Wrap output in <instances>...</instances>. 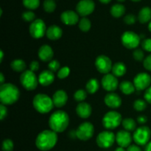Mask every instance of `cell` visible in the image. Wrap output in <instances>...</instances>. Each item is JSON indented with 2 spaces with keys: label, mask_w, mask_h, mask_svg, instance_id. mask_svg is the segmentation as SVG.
Wrapping results in <instances>:
<instances>
[{
  "label": "cell",
  "mask_w": 151,
  "mask_h": 151,
  "mask_svg": "<svg viewBox=\"0 0 151 151\" xmlns=\"http://www.w3.org/2000/svg\"><path fill=\"white\" fill-rule=\"evenodd\" d=\"M134 109L137 111H143L147 108V102L142 99H138L134 102Z\"/></svg>",
  "instance_id": "1f68e13d"
},
{
  "label": "cell",
  "mask_w": 151,
  "mask_h": 151,
  "mask_svg": "<svg viewBox=\"0 0 151 151\" xmlns=\"http://www.w3.org/2000/svg\"><path fill=\"white\" fill-rule=\"evenodd\" d=\"M38 83L43 86H48L51 85L55 81V75L50 70H44L39 74Z\"/></svg>",
  "instance_id": "7402d4cb"
},
{
  "label": "cell",
  "mask_w": 151,
  "mask_h": 151,
  "mask_svg": "<svg viewBox=\"0 0 151 151\" xmlns=\"http://www.w3.org/2000/svg\"><path fill=\"white\" fill-rule=\"evenodd\" d=\"M142 47L145 51L151 52V38H145L143 39L141 43Z\"/></svg>",
  "instance_id": "60d3db41"
},
{
  "label": "cell",
  "mask_w": 151,
  "mask_h": 151,
  "mask_svg": "<svg viewBox=\"0 0 151 151\" xmlns=\"http://www.w3.org/2000/svg\"><path fill=\"white\" fill-rule=\"evenodd\" d=\"M0 78H1V80H0V83H1V85H2V84L4 83V76L3 75V73L0 74Z\"/></svg>",
  "instance_id": "f907efd6"
},
{
  "label": "cell",
  "mask_w": 151,
  "mask_h": 151,
  "mask_svg": "<svg viewBox=\"0 0 151 151\" xmlns=\"http://www.w3.org/2000/svg\"><path fill=\"white\" fill-rule=\"evenodd\" d=\"M111 14L114 18H119L124 15L125 12V6L121 4H116L111 8Z\"/></svg>",
  "instance_id": "f1b7e54d"
},
{
  "label": "cell",
  "mask_w": 151,
  "mask_h": 151,
  "mask_svg": "<svg viewBox=\"0 0 151 151\" xmlns=\"http://www.w3.org/2000/svg\"><path fill=\"white\" fill-rule=\"evenodd\" d=\"M22 19L27 22H32L35 20V14L32 11H26L22 13Z\"/></svg>",
  "instance_id": "74e56055"
},
{
  "label": "cell",
  "mask_w": 151,
  "mask_h": 151,
  "mask_svg": "<svg viewBox=\"0 0 151 151\" xmlns=\"http://www.w3.org/2000/svg\"><path fill=\"white\" fill-rule=\"evenodd\" d=\"M69 123V115L64 111L53 112L49 119V126L55 133H62L67 128Z\"/></svg>",
  "instance_id": "7a4b0ae2"
},
{
  "label": "cell",
  "mask_w": 151,
  "mask_h": 151,
  "mask_svg": "<svg viewBox=\"0 0 151 151\" xmlns=\"http://www.w3.org/2000/svg\"><path fill=\"white\" fill-rule=\"evenodd\" d=\"M137 121L138 123L143 125V124H145L147 122V117L146 116H145V115H141V116H139L137 117Z\"/></svg>",
  "instance_id": "7dc6e473"
},
{
  "label": "cell",
  "mask_w": 151,
  "mask_h": 151,
  "mask_svg": "<svg viewBox=\"0 0 151 151\" xmlns=\"http://www.w3.org/2000/svg\"><path fill=\"white\" fill-rule=\"evenodd\" d=\"M14 148V144L13 142L10 139H6L2 142V151H13Z\"/></svg>",
  "instance_id": "d590c367"
},
{
  "label": "cell",
  "mask_w": 151,
  "mask_h": 151,
  "mask_svg": "<svg viewBox=\"0 0 151 151\" xmlns=\"http://www.w3.org/2000/svg\"><path fill=\"white\" fill-rule=\"evenodd\" d=\"M104 103L110 109H118L122 105V99L116 93L109 92L105 96Z\"/></svg>",
  "instance_id": "e0dca14e"
},
{
  "label": "cell",
  "mask_w": 151,
  "mask_h": 151,
  "mask_svg": "<svg viewBox=\"0 0 151 151\" xmlns=\"http://www.w3.org/2000/svg\"><path fill=\"white\" fill-rule=\"evenodd\" d=\"M60 62L58 61L57 60H52L51 61H50L48 64L49 70H50L52 72H58L59 69H60Z\"/></svg>",
  "instance_id": "f35d334b"
},
{
  "label": "cell",
  "mask_w": 151,
  "mask_h": 151,
  "mask_svg": "<svg viewBox=\"0 0 151 151\" xmlns=\"http://www.w3.org/2000/svg\"><path fill=\"white\" fill-rule=\"evenodd\" d=\"M118 1H120V2H122V1H125V0H117Z\"/></svg>",
  "instance_id": "6f0895ef"
},
{
  "label": "cell",
  "mask_w": 151,
  "mask_h": 151,
  "mask_svg": "<svg viewBox=\"0 0 151 151\" xmlns=\"http://www.w3.org/2000/svg\"><path fill=\"white\" fill-rule=\"evenodd\" d=\"M39 68L40 64L38 61H36V60H33V61L31 62L30 64H29V70H31L33 72L38 71Z\"/></svg>",
  "instance_id": "f6af8a7d"
},
{
  "label": "cell",
  "mask_w": 151,
  "mask_h": 151,
  "mask_svg": "<svg viewBox=\"0 0 151 151\" xmlns=\"http://www.w3.org/2000/svg\"><path fill=\"white\" fill-rule=\"evenodd\" d=\"M148 29H149V30H150L151 32V21H150V22L149 23V24H148Z\"/></svg>",
  "instance_id": "11a10c76"
},
{
  "label": "cell",
  "mask_w": 151,
  "mask_h": 151,
  "mask_svg": "<svg viewBox=\"0 0 151 151\" xmlns=\"http://www.w3.org/2000/svg\"><path fill=\"white\" fill-rule=\"evenodd\" d=\"M122 115L117 111H109L103 116L102 124L106 129L113 130L117 128L122 122Z\"/></svg>",
  "instance_id": "5b68a950"
},
{
  "label": "cell",
  "mask_w": 151,
  "mask_h": 151,
  "mask_svg": "<svg viewBox=\"0 0 151 151\" xmlns=\"http://www.w3.org/2000/svg\"><path fill=\"white\" fill-rule=\"evenodd\" d=\"M122 125L123 126V128H125V131H135L136 128H137V123H136V121L134 120L132 118H125L122 120Z\"/></svg>",
  "instance_id": "f546056e"
},
{
  "label": "cell",
  "mask_w": 151,
  "mask_h": 151,
  "mask_svg": "<svg viewBox=\"0 0 151 151\" xmlns=\"http://www.w3.org/2000/svg\"><path fill=\"white\" fill-rule=\"evenodd\" d=\"M53 104L57 108H62L66 104L68 101V95L63 90H58L53 94L52 97Z\"/></svg>",
  "instance_id": "d6986e66"
},
{
  "label": "cell",
  "mask_w": 151,
  "mask_h": 151,
  "mask_svg": "<svg viewBox=\"0 0 151 151\" xmlns=\"http://www.w3.org/2000/svg\"><path fill=\"white\" fill-rule=\"evenodd\" d=\"M144 98L147 103L151 104V86L145 90V92L144 94Z\"/></svg>",
  "instance_id": "bcb514c9"
},
{
  "label": "cell",
  "mask_w": 151,
  "mask_h": 151,
  "mask_svg": "<svg viewBox=\"0 0 151 151\" xmlns=\"http://www.w3.org/2000/svg\"><path fill=\"white\" fill-rule=\"evenodd\" d=\"M69 74H70V69L67 66H64L59 69L57 75L59 79H65L69 76Z\"/></svg>",
  "instance_id": "8d00e7d4"
},
{
  "label": "cell",
  "mask_w": 151,
  "mask_h": 151,
  "mask_svg": "<svg viewBox=\"0 0 151 151\" xmlns=\"http://www.w3.org/2000/svg\"><path fill=\"white\" fill-rule=\"evenodd\" d=\"M10 67L16 72H24L26 71V63L22 59H16L10 63Z\"/></svg>",
  "instance_id": "83f0119b"
},
{
  "label": "cell",
  "mask_w": 151,
  "mask_h": 151,
  "mask_svg": "<svg viewBox=\"0 0 151 151\" xmlns=\"http://www.w3.org/2000/svg\"><path fill=\"white\" fill-rule=\"evenodd\" d=\"M126 151H142V150L137 145H131L129 147H127Z\"/></svg>",
  "instance_id": "c3c4849f"
},
{
  "label": "cell",
  "mask_w": 151,
  "mask_h": 151,
  "mask_svg": "<svg viewBox=\"0 0 151 151\" xmlns=\"http://www.w3.org/2000/svg\"><path fill=\"white\" fill-rule=\"evenodd\" d=\"M145 151H151V142H149L145 147Z\"/></svg>",
  "instance_id": "681fc988"
},
{
  "label": "cell",
  "mask_w": 151,
  "mask_h": 151,
  "mask_svg": "<svg viewBox=\"0 0 151 151\" xmlns=\"http://www.w3.org/2000/svg\"><path fill=\"white\" fill-rule=\"evenodd\" d=\"M131 1H141V0H131Z\"/></svg>",
  "instance_id": "9f6ffc18"
},
{
  "label": "cell",
  "mask_w": 151,
  "mask_h": 151,
  "mask_svg": "<svg viewBox=\"0 0 151 151\" xmlns=\"http://www.w3.org/2000/svg\"><path fill=\"white\" fill-rule=\"evenodd\" d=\"M112 74L116 78L122 77L125 73H126L127 68L125 63L122 62H116L113 65L112 67Z\"/></svg>",
  "instance_id": "d4e9b609"
},
{
  "label": "cell",
  "mask_w": 151,
  "mask_h": 151,
  "mask_svg": "<svg viewBox=\"0 0 151 151\" xmlns=\"http://www.w3.org/2000/svg\"><path fill=\"white\" fill-rule=\"evenodd\" d=\"M38 58L44 62L51 61L54 56V52L50 45L44 44L39 48L38 52Z\"/></svg>",
  "instance_id": "ffe728a7"
},
{
  "label": "cell",
  "mask_w": 151,
  "mask_h": 151,
  "mask_svg": "<svg viewBox=\"0 0 151 151\" xmlns=\"http://www.w3.org/2000/svg\"><path fill=\"white\" fill-rule=\"evenodd\" d=\"M99 88H100V83L95 78L90 79L86 85V90L87 93L90 94H93L97 92Z\"/></svg>",
  "instance_id": "4316f807"
},
{
  "label": "cell",
  "mask_w": 151,
  "mask_h": 151,
  "mask_svg": "<svg viewBox=\"0 0 151 151\" xmlns=\"http://www.w3.org/2000/svg\"><path fill=\"white\" fill-rule=\"evenodd\" d=\"M94 133V125L89 122H84L77 128L75 131V136L81 141H88L93 137Z\"/></svg>",
  "instance_id": "9c48e42d"
},
{
  "label": "cell",
  "mask_w": 151,
  "mask_h": 151,
  "mask_svg": "<svg viewBox=\"0 0 151 151\" xmlns=\"http://www.w3.org/2000/svg\"><path fill=\"white\" fill-rule=\"evenodd\" d=\"M87 97V91L85 90L79 89L76 91L74 94V99L76 100L77 102L79 103H82L84 100L86 99Z\"/></svg>",
  "instance_id": "836d02e7"
},
{
  "label": "cell",
  "mask_w": 151,
  "mask_h": 151,
  "mask_svg": "<svg viewBox=\"0 0 151 151\" xmlns=\"http://www.w3.org/2000/svg\"><path fill=\"white\" fill-rule=\"evenodd\" d=\"M114 151H126L125 150V148L124 147H117V148H116V150Z\"/></svg>",
  "instance_id": "db71d44e"
},
{
  "label": "cell",
  "mask_w": 151,
  "mask_h": 151,
  "mask_svg": "<svg viewBox=\"0 0 151 151\" xmlns=\"http://www.w3.org/2000/svg\"><path fill=\"white\" fill-rule=\"evenodd\" d=\"M60 20L64 24L72 26L78 23L79 21V16L78 13L73 10H66L61 13Z\"/></svg>",
  "instance_id": "ac0fdd59"
},
{
  "label": "cell",
  "mask_w": 151,
  "mask_h": 151,
  "mask_svg": "<svg viewBox=\"0 0 151 151\" xmlns=\"http://www.w3.org/2000/svg\"><path fill=\"white\" fill-rule=\"evenodd\" d=\"M20 91L12 83H4L0 86V101L4 106L14 104L19 100Z\"/></svg>",
  "instance_id": "3957f363"
},
{
  "label": "cell",
  "mask_w": 151,
  "mask_h": 151,
  "mask_svg": "<svg viewBox=\"0 0 151 151\" xmlns=\"http://www.w3.org/2000/svg\"><path fill=\"white\" fill-rule=\"evenodd\" d=\"M138 19L141 24H145L151 19V9L149 7H145L141 9L138 15Z\"/></svg>",
  "instance_id": "484cf974"
},
{
  "label": "cell",
  "mask_w": 151,
  "mask_h": 151,
  "mask_svg": "<svg viewBox=\"0 0 151 151\" xmlns=\"http://www.w3.org/2000/svg\"><path fill=\"white\" fill-rule=\"evenodd\" d=\"M95 8V4L92 0H81L76 6L77 13L80 16L85 17L93 13Z\"/></svg>",
  "instance_id": "5bb4252c"
},
{
  "label": "cell",
  "mask_w": 151,
  "mask_h": 151,
  "mask_svg": "<svg viewBox=\"0 0 151 151\" xmlns=\"http://www.w3.org/2000/svg\"><path fill=\"white\" fill-rule=\"evenodd\" d=\"M151 131L147 126H141L136 129L133 134V140L139 146L146 145L150 142Z\"/></svg>",
  "instance_id": "52a82bcc"
},
{
  "label": "cell",
  "mask_w": 151,
  "mask_h": 151,
  "mask_svg": "<svg viewBox=\"0 0 151 151\" xmlns=\"http://www.w3.org/2000/svg\"><path fill=\"white\" fill-rule=\"evenodd\" d=\"M119 89L125 95L132 94L136 91L135 86L134 83H131L128 81H124L119 84Z\"/></svg>",
  "instance_id": "cb8c5ba5"
},
{
  "label": "cell",
  "mask_w": 151,
  "mask_h": 151,
  "mask_svg": "<svg viewBox=\"0 0 151 151\" xmlns=\"http://www.w3.org/2000/svg\"><path fill=\"white\" fill-rule=\"evenodd\" d=\"M95 67L99 72L102 74H109V72L112 70V61L108 56L101 55H99L95 60Z\"/></svg>",
  "instance_id": "7c38bea8"
},
{
  "label": "cell",
  "mask_w": 151,
  "mask_h": 151,
  "mask_svg": "<svg viewBox=\"0 0 151 151\" xmlns=\"http://www.w3.org/2000/svg\"><path fill=\"white\" fill-rule=\"evenodd\" d=\"M47 27L42 19H35L30 24L29 27V32L31 36L35 39H38L44 36L47 33Z\"/></svg>",
  "instance_id": "8fae6325"
},
{
  "label": "cell",
  "mask_w": 151,
  "mask_h": 151,
  "mask_svg": "<svg viewBox=\"0 0 151 151\" xmlns=\"http://www.w3.org/2000/svg\"><path fill=\"white\" fill-rule=\"evenodd\" d=\"M0 54H1V57H0V62H2L3 59H4V52H3L2 50H1L0 51Z\"/></svg>",
  "instance_id": "816d5d0a"
},
{
  "label": "cell",
  "mask_w": 151,
  "mask_h": 151,
  "mask_svg": "<svg viewBox=\"0 0 151 151\" xmlns=\"http://www.w3.org/2000/svg\"><path fill=\"white\" fill-rule=\"evenodd\" d=\"M133 57H134V60H137V61H142V60H145V53L143 50H140V49H137L133 52Z\"/></svg>",
  "instance_id": "ab89813d"
},
{
  "label": "cell",
  "mask_w": 151,
  "mask_h": 151,
  "mask_svg": "<svg viewBox=\"0 0 151 151\" xmlns=\"http://www.w3.org/2000/svg\"><path fill=\"white\" fill-rule=\"evenodd\" d=\"M62 35H63V30L60 27L57 26V25H51L47 28V38L52 41H56L58 40L59 38H61Z\"/></svg>",
  "instance_id": "603a6c76"
},
{
  "label": "cell",
  "mask_w": 151,
  "mask_h": 151,
  "mask_svg": "<svg viewBox=\"0 0 151 151\" xmlns=\"http://www.w3.org/2000/svg\"><path fill=\"white\" fill-rule=\"evenodd\" d=\"M133 140V136L130 134L129 131L125 130H121L118 131L116 134V142L119 147L125 148L131 145Z\"/></svg>",
  "instance_id": "2e32d148"
},
{
  "label": "cell",
  "mask_w": 151,
  "mask_h": 151,
  "mask_svg": "<svg viewBox=\"0 0 151 151\" xmlns=\"http://www.w3.org/2000/svg\"><path fill=\"white\" fill-rule=\"evenodd\" d=\"M143 66L147 70L151 72V54L146 57L143 60Z\"/></svg>",
  "instance_id": "7bdbcfd3"
},
{
  "label": "cell",
  "mask_w": 151,
  "mask_h": 151,
  "mask_svg": "<svg viewBox=\"0 0 151 151\" xmlns=\"http://www.w3.org/2000/svg\"><path fill=\"white\" fill-rule=\"evenodd\" d=\"M151 77L146 72H141L137 74L134 78V84L136 90L143 91L150 86Z\"/></svg>",
  "instance_id": "4fadbf2b"
},
{
  "label": "cell",
  "mask_w": 151,
  "mask_h": 151,
  "mask_svg": "<svg viewBox=\"0 0 151 151\" xmlns=\"http://www.w3.org/2000/svg\"><path fill=\"white\" fill-rule=\"evenodd\" d=\"M20 82L22 86L27 91H33L38 86V78L35 72L31 70H26L22 72L20 76Z\"/></svg>",
  "instance_id": "8992f818"
},
{
  "label": "cell",
  "mask_w": 151,
  "mask_h": 151,
  "mask_svg": "<svg viewBox=\"0 0 151 151\" xmlns=\"http://www.w3.org/2000/svg\"><path fill=\"white\" fill-rule=\"evenodd\" d=\"M116 141V135L110 131H104L97 135L96 142L98 147L107 149L111 147Z\"/></svg>",
  "instance_id": "30bf717a"
},
{
  "label": "cell",
  "mask_w": 151,
  "mask_h": 151,
  "mask_svg": "<svg viewBox=\"0 0 151 151\" xmlns=\"http://www.w3.org/2000/svg\"><path fill=\"white\" fill-rule=\"evenodd\" d=\"M136 21H137V18L133 14H128L124 18V22L128 25L134 24H135Z\"/></svg>",
  "instance_id": "b9f144b4"
},
{
  "label": "cell",
  "mask_w": 151,
  "mask_h": 151,
  "mask_svg": "<svg viewBox=\"0 0 151 151\" xmlns=\"http://www.w3.org/2000/svg\"><path fill=\"white\" fill-rule=\"evenodd\" d=\"M58 142L57 133L52 130H44L41 131L35 139V145L38 150L48 151L56 145Z\"/></svg>",
  "instance_id": "6da1fadb"
},
{
  "label": "cell",
  "mask_w": 151,
  "mask_h": 151,
  "mask_svg": "<svg viewBox=\"0 0 151 151\" xmlns=\"http://www.w3.org/2000/svg\"><path fill=\"white\" fill-rule=\"evenodd\" d=\"M78 27L79 29L83 32H88L90 30L91 27V22L86 17H83L82 19L80 20L79 24H78Z\"/></svg>",
  "instance_id": "4dcf8cb0"
},
{
  "label": "cell",
  "mask_w": 151,
  "mask_h": 151,
  "mask_svg": "<svg viewBox=\"0 0 151 151\" xmlns=\"http://www.w3.org/2000/svg\"><path fill=\"white\" fill-rule=\"evenodd\" d=\"M23 4L29 10L37 9L40 5V0H23Z\"/></svg>",
  "instance_id": "d6a6232c"
},
{
  "label": "cell",
  "mask_w": 151,
  "mask_h": 151,
  "mask_svg": "<svg viewBox=\"0 0 151 151\" xmlns=\"http://www.w3.org/2000/svg\"><path fill=\"white\" fill-rule=\"evenodd\" d=\"M99 1H100V2L103 3V4H108V3L110 2L111 0H99Z\"/></svg>",
  "instance_id": "f5cc1de1"
},
{
  "label": "cell",
  "mask_w": 151,
  "mask_h": 151,
  "mask_svg": "<svg viewBox=\"0 0 151 151\" xmlns=\"http://www.w3.org/2000/svg\"><path fill=\"white\" fill-rule=\"evenodd\" d=\"M32 106L38 113L42 114L50 112L54 107L52 99L42 93H39L33 97Z\"/></svg>",
  "instance_id": "277c9868"
},
{
  "label": "cell",
  "mask_w": 151,
  "mask_h": 151,
  "mask_svg": "<svg viewBox=\"0 0 151 151\" xmlns=\"http://www.w3.org/2000/svg\"><path fill=\"white\" fill-rule=\"evenodd\" d=\"M56 8V4L54 0H45L44 1V9L47 13H52Z\"/></svg>",
  "instance_id": "e575fe53"
},
{
  "label": "cell",
  "mask_w": 151,
  "mask_h": 151,
  "mask_svg": "<svg viewBox=\"0 0 151 151\" xmlns=\"http://www.w3.org/2000/svg\"><path fill=\"white\" fill-rule=\"evenodd\" d=\"M92 112L91 105L88 103L82 102L80 103L76 107V113L81 119H87L89 117Z\"/></svg>",
  "instance_id": "44dd1931"
},
{
  "label": "cell",
  "mask_w": 151,
  "mask_h": 151,
  "mask_svg": "<svg viewBox=\"0 0 151 151\" xmlns=\"http://www.w3.org/2000/svg\"><path fill=\"white\" fill-rule=\"evenodd\" d=\"M121 42L125 48L133 50L139 47L141 42V38L136 32L126 31L121 36Z\"/></svg>",
  "instance_id": "ba28073f"
},
{
  "label": "cell",
  "mask_w": 151,
  "mask_h": 151,
  "mask_svg": "<svg viewBox=\"0 0 151 151\" xmlns=\"http://www.w3.org/2000/svg\"><path fill=\"white\" fill-rule=\"evenodd\" d=\"M101 84L103 89L109 92H113L118 88L119 81L113 74H106L102 78Z\"/></svg>",
  "instance_id": "9a60e30c"
},
{
  "label": "cell",
  "mask_w": 151,
  "mask_h": 151,
  "mask_svg": "<svg viewBox=\"0 0 151 151\" xmlns=\"http://www.w3.org/2000/svg\"><path fill=\"white\" fill-rule=\"evenodd\" d=\"M7 109L4 105H0V119L1 121L7 116Z\"/></svg>",
  "instance_id": "ee69618b"
}]
</instances>
